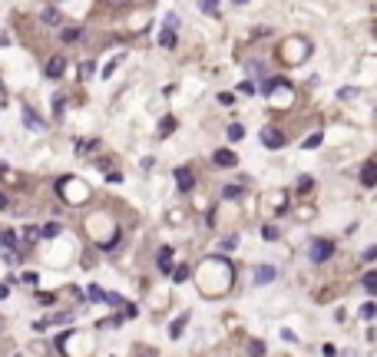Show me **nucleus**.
I'll list each match as a JSON object with an SVG mask.
<instances>
[{
    "label": "nucleus",
    "mask_w": 377,
    "mask_h": 357,
    "mask_svg": "<svg viewBox=\"0 0 377 357\" xmlns=\"http://www.w3.org/2000/svg\"><path fill=\"white\" fill-rule=\"evenodd\" d=\"M331 255H334V245L327 242V238H314V242H311V248H308V258H311L314 265H324Z\"/></svg>",
    "instance_id": "obj_1"
},
{
    "label": "nucleus",
    "mask_w": 377,
    "mask_h": 357,
    "mask_svg": "<svg viewBox=\"0 0 377 357\" xmlns=\"http://www.w3.org/2000/svg\"><path fill=\"white\" fill-rule=\"evenodd\" d=\"M288 43L295 46V50H281V60H285V63H291V66H295V63L308 60V53H311V43H308V40H288Z\"/></svg>",
    "instance_id": "obj_2"
},
{
    "label": "nucleus",
    "mask_w": 377,
    "mask_h": 357,
    "mask_svg": "<svg viewBox=\"0 0 377 357\" xmlns=\"http://www.w3.org/2000/svg\"><path fill=\"white\" fill-rule=\"evenodd\" d=\"M262 146H268V149H278V146H285V132H281V129H271V126H265V129H262Z\"/></svg>",
    "instance_id": "obj_3"
},
{
    "label": "nucleus",
    "mask_w": 377,
    "mask_h": 357,
    "mask_svg": "<svg viewBox=\"0 0 377 357\" xmlns=\"http://www.w3.org/2000/svg\"><path fill=\"white\" fill-rule=\"evenodd\" d=\"M212 162L219 165V169H235V165H239V156H235L232 149H219V152L212 156Z\"/></svg>",
    "instance_id": "obj_4"
},
{
    "label": "nucleus",
    "mask_w": 377,
    "mask_h": 357,
    "mask_svg": "<svg viewBox=\"0 0 377 357\" xmlns=\"http://www.w3.org/2000/svg\"><path fill=\"white\" fill-rule=\"evenodd\" d=\"M63 69H66V57H63V53H57V57L46 60V76H50V80H60Z\"/></svg>",
    "instance_id": "obj_5"
},
{
    "label": "nucleus",
    "mask_w": 377,
    "mask_h": 357,
    "mask_svg": "<svg viewBox=\"0 0 377 357\" xmlns=\"http://www.w3.org/2000/svg\"><path fill=\"white\" fill-rule=\"evenodd\" d=\"M20 116H23V123L30 126L33 132H43V129H46V123H43L37 113H33V106H23V113H20Z\"/></svg>",
    "instance_id": "obj_6"
},
{
    "label": "nucleus",
    "mask_w": 377,
    "mask_h": 357,
    "mask_svg": "<svg viewBox=\"0 0 377 357\" xmlns=\"http://www.w3.org/2000/svg\"><path fill=\"white\" fill-rule=\"evenodd\" d=\"M361 182H364L367 188L377 185V159H371V162H364L361 165Z\"/></svg>",
    "instance_id": "obj_7"
},
{
    "label": "nucleus",
    "mask_w": 377,
    "mask_h": 357,
    "mask_svg": "<svg viewBox=\"0 0 377 357\" xmlns=\"http://www.w3.org/2000/svg\"><path fill=\"white\" fill-rule=\"evenodd\" d=\"M275 275H278V271L271 268V265H258V268H255V284H268V281H275Z\"/></svg>",
    "instance_id": "obj_8"
},
{
    "label": "nucleus",
    "mask_w": 377,
    "mask_h": 357,
    "mask_svg": "<svg viewBox=\"0 0 377 357\" xmlns=\"http://www.w3.org/2000/svg\"><path fill=\"white\" fill-rule=\"evenodd\" d=\"M176 185L182 188V192H188V188L195 185V179H192V169H176Z\"/></svg>",
    "instance_id": "obj_9"
},
{
    "label": "nucleus",
    "mask_w": 377,
    "mask_h": 357,
    "mask_svg": "<svg viewBox=\"0 0 377 357\" xmlns=\"http://www.w3.org/2000/svg\"><path fill=\"white\" fill-rule=\"evenodd\" d=\"M185 324H188V314L182 311V314H179V318H176V321H172V324H169V338H179Z\"/></svg>",
    "instance_id": "obj_10"
},
{
    "label": "nucleus",
    "mask_w": 377,
    "mask_h": 357,
    "mask_svg": "<svg viewBox=\"0 0 377 357\" xmlns=\"http://www.w3.org/2000/svg\"><path fill=\"white\" fill-rule=\"evenodd\" d=\"M159 46H166V50H172V46H176V30H169V27H162V33H159Z\"/></svg>",
    "instance_id": "obj_11"
},
{
    "label": "nucleus",
    "mask_w": 377,
    "mask_h": 357,
    "mask_svg": "<svg viewBox=\"0 0 377 357\" xmlns=\"http://www.w3.org/2000/svg\"><path fill=\"white\" fill-rule=\"evenodd\" d=\"M159 268L169 275L172 271V248H159Z\"/></svg>",
    "instance_id": "obj_12"
},
{
    "label": "nucleus",
    "mask_w": 377,
    "mask_h": 357,
    "mask_svg": "<svg viewBox=\"0 0 377 357\" xmlns=\"http://www.w3.org/2000/svg\"><path fill=\"white\" fill-rule=\"evenodd\" d=\"M361 284H364L367 295H377V271H367V275L361 278Z\"/></svg>",
    "instance_id": "obj_13"
},
{
    "label": "nucleus",
    "mask_w": 377,
    "mask_h": 357,
    "mask_svg": "<svg viewBox=\"0 0 377 357\" xmlns=\"http://www.w3.org/2000/svg\"><path fill=\"white\" fill-rule=\"evenodd\" d=\"M57 235H60V225H57V222H46V225L40 228V238H57Z\"/></svg>",
    "instance_id": "obj_14"
},
{
    "label": "nucleus",
    "mask_w": 377,
    "mask_h": 357,
    "mask_svg": "<svg viewBox=\"0 0 377 357\" xmlns=\"http://www.w3.org/2000/svg\"><path fill=\"white\" fill-rule=\"evenodd\" d=\"M80 37H83L80 27H69V30H63V43H73V40H80Z\"/></svg>",
    "instance_id": "obj_15"
},
{
    "label": "nucleus",
    "mask_w": 377,
    "mask_h": 357,
    "mask_svg": "<svg viewBox=\"0 0 377 357\" xmlns=\"http://www.w3.org/2000/svg\"><path fill=\"white\" fill-rule=\"evenodd\" d=\"M242 136H245V129H242L239 123H232V126H228V139H232V142H239Z\"/></svg>",
    "instance_id": "obj_16"
},
{
    "label": "nucleus",
    "mask_w": 377,
    "mask_h": 357,
    "mask_svg": "<svg viewBox=\"0 0 377 357\" xmlns=\"http://www.w3.org/2000/svg\"><path fill=\"white\" fill-rule=\"evenodd\" d=\"M43 23H50V27H53V23H60V13L53 10V7H46V10H43Z\"/></svg>",
    "instance_id": "obj_17"
},
{
    "label": "nucleus",
    "mask_w": 377,
    "mask_h": 357,
    "mask_svg": "<svg viewBox=\"0 0 377 357\" xmlns=\"http://www.w3.org/2000/svg\"><path fill=\"white\" fill-rule=\"evenodd\" d=\"M321 139H324L321 132H311V136L304 139V149H318V146H321Z\"/></svg>",
    "instance_id": "obj_18"
},
{
    "label": "nucleus",
    "mask_w": 377,
    "mask_h": 357,
    "mask_svg": "<svg viewBox=\"0 0 377 357\" xmlns=\"http://www.w3.org/2000/svg\"><path fill=\"white\" fill-rule=\"evenodd\" d=\"M172 129H176V119H172V116H166V119H162V126H159V132H162V136H169Z\"/></svg>",
    "instance_id": "obj_19"
},
{
    "label": "nucleus",
    "mask_w": 377,
    "mask_h": 357,
    "mask_svg": "<svg viewBox=\"0 0 377 357\" xmlns=\"http://www.w3.org/2000/svg\"><path fill=\"white\" fill-rule=\"evenodd\" d=\"M120 63H123V53H120V57H113V60L106 63V69H103V76H113V69L120 66Z\"/></svg>",
    "instance_id": "obj_20"
},
{
    "label": "nucleus",
    "mask_w": 377,
    "mask_h": 357,
    "mask_svg": "<svg viewBox=\"0 0 377 357\" xmlns=\"http://www.w3.org/2000/svg\"><path fill=\"white\" fill-rule=\"evenodd\" d=\"M262 238H265V242H275V238H278V228H275V225H265V228H262Z\"/></svg>",
    "instance_id": "obj_21"
},
{
    "label": "nucleus",
    "mask_w": 377,
    "mask_h": 357,
    "mask_svg": "<svg viewBox=\"0 0 377 357\" xmlns=\"http://www.w3.org/2000/svg\"><path fill=\"white\" fill-rule=\"evenodd\" d=\"M361 318L374 321V318H377V304H364V307H361Z\"/></svg>",
    "instance_id": "obj_22"
},
{
    "label": "nucleus",
    "mask_w": 377,
    "mask_h": 357,
    "mask_svg": "<svg viewBox=\"0 0 377 357\" xmlns=\"http://www.w3.org/2000/svg\"><path fill=\"white\" fill-rule=\"evenodd\" d=\"M248 354H251V357H262V354H265V344H262V341H251V344H248Z\"/></svg>",
    "instance_id": "obj_23"
},
{
    "label": "nucleus",
    "mask_w": 377,
    "mask_h": 357,
    "mask_svg": "<svg viewBox=\"0 0 377 357\" xmlns=\"http://www.w3.org/2000/svg\"><path fill=\"white\" fill-rule=\"evenodd\" d=\"M255 89H258V86H255L251 80H242V83H239V93H245V96H251Z\"/></svg>",
    "instance_id": "obj_24"
},
{
    "label": "nucleus",
    "mask_w": 377,
    "mask_h": 357,
    "mask_svg": "<svg viewBox=\"0 0 377 357\" xmlns=\"http://www.w3.org/2000/svg\"><path fill=\"white\" fill-rule=\"evenodd\" d=\"M199 7L205 13H215V10H219V0H199Z\"/></svg>",
    "instance_id": "obj_25"
},
{
    "label": "nucleus",
    "mask_w": 377,
    "mask_h": 357,
    "mask_svg": "<svg viewBox=\"0 0 377 357\" xmlns=\"http://www.w3.org/2000/svg\"><path fill=\"white\" fill-rule=\"evenodd\" d=\"M185 278H188V268H185V265H179V268L172 271V281H185Z\"/></svg>",
    "instance_id": "obj_26"
},
{
    "label": "nucleus",
    "mask_w": 377,
    "mask_h": 357,
    "mask_svg": "<svg viewBox=\"0 0 377 357\" xmlns=\"http://www.w3.org/2000/svg\"><path fill=\"white\" fill-rule=\"evenodd\" d=\"M311 185H314L311 176H301V179H298V192H311Z\"/></svg>",
    "instance_id": "obj_27"
},
{
    "label": "nucleus",
    "mask_w": 377,
    "mask_h": 357,
    "mask_svg": "<svg viewBox=\"0 0 377 357\" xmlns=\"http://www.w3.org/2000/svg\"><path fill=\"white\" fill-rule=\"evenodd\" d=\"M63 100H66V96H53V109H57V116H63V106H66Z\"/></svg>",
    "instance_id": "obj_28"
},
{
    "label": "nucleus",
    "mask_w": 377,
    "mask_h": 357,
    "mask_svg": "<svg viewBox=\"0 0 377 357\" xmlns=\"http://www.w3.org/2000/svg\"><path fill=\"white\" fill-rule=\"evenodd\" d=\"M222 195H225V199H235V195H242V185H228Z\"/></svg>",
    "instance_id": "obj_29"
},
{
    "label": "nucleus",
    "mask_w": 377,
    "mask_h": 357,
    "mask_svg": "<svg viewBox=\"0 0 377 357\" xmlns=\"http://www.w3.org/2000/svg\"><path fill=\"white\" fill-rule=\"evenodd\" d=\"M37 235H40V228H33V225H27V228H23V238H27V242H33Z\"/></svg>",
    "instance_id": "obj_30"
},
{
    "label": "nucleus",
    "mask_w": 377,
    "mask_h": 357,
    "mask_svg": "<svg viewBox=\"0 0 377 357\" xmlns=\"http://www.w3.org/2000/svg\"><path fill=\"white\" fill-rule=\"evenodd\" d=\"M219 103H222V106H232V103H235V93H222Z\"/></svg>",
    "instance_id": "obj_31"
},
{
    "label": "nucleus",
    "mask_w": 377,
    "mask_h": 357,
    "mask_svg": "<svg viewBox=\"0 0 377 357\" xmlns=\"http://www.w3.org/2000/svg\"><path fill=\"white\" fill-rule=\"evenodd\" d=\"M89 298H93V301H106V295H103V291L96 288V284H93V288H89Z\"/></svg>",
    "instance_id": "obj_32"
},
{
    "label": "nucleus",
    "mask_w": 377,
    "mask_h": 357,
    "mask_svg": "<svg viewBox=\"0 0 377 357\" xmlns=\"http://www.w3.org/2000/svg\"><path fill=\"white\" fill-rule=\"evenodd\" d=\"M338 96H341V100H358V89H341Z\"/></svg>",
    "instance_id": "obj_33"
},
{
    "label": "nucleus",
    "mask_w": 377,
    "mask_h": 357,
    "mask_svg": "<svg viewBox=\"0 0 377 357\" xmlns=\"http://www.w3.org/2000/svg\"><path fill=\"white\" fill-rule=\"evenodd\" d=\"M166 27H169V30H176V27H179V17H176V13H169V17H166Z\"/></svg>",
    "instance_id": "obj_34"
},
{
    "label": "nucleus",
    "mask_w": 377,
    "mask_h": 357,
    "mask_svg": "<svg viewBox=\"0 0 377 357\" xmlns=\"http://www.w3.org/2000/svg\"><path fill=\"white\" fill-rule=\"evenodd\" d=\"M374 258H377V245H371V248L364 251V261H374Z\"/></svg>",
    "instance_id": "obj_35"
},
{
    "label": "nucleus",
    "mask_w": 377,
    "mask_h": 357,
    "mask_svg": "<svg viewBox=\"0 0 377 357\" xmlns=\"http://www.w3.org/2000/svg\"><path fill=\"white\" fill-rule=\"evenodd\" d=\"M4 208H7V195L0 192V212H4Z\"/></svg>",
    "instance_id": "obj_36"
},
{
    "label": "nucleus",
    "mask_w": 377,
    "mask_h": 357,
    "mask_svg": "<svg viewBox=\"0 0 377 357\" xmlns=\"http://www.w3.org/2000/svg\"><path fill=\"white\" fill-rule=\"evenodd\" d=\"M4 298H7V284L0 281V301H4Z\"/></svg>",
    "instance_id": "obj_37"
},
{
    "label": "nucleus",
    "mask_w": 377,
    "mask_h": 357,
    "mask_svg": "<svg viewBox=\"0 0 377 357\" xmlns=\"http://www.w3.org/2000/svg\"><path fill=\"white\" fill-rule=\"evenodd\" d=\"M109 4H126V0H109Z\"/></svg>",
    "instance_id": "obj_38"
},
{
    "label": "nucleus",
    "mask_w": 377,
    "mask_h": 357,
    "mask_svg": "<svg viewBox=\"0 0 377 357\" xmlns=\"http://www.w3.org/2000/svg\"><path fill=\"white\" fill-rule=\"evenodd\" d=\"M235 4H245V0H235Z\"/></svg>",
    "instance_id": "obj_39"
}]
</instances>
